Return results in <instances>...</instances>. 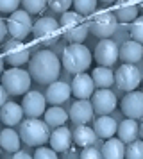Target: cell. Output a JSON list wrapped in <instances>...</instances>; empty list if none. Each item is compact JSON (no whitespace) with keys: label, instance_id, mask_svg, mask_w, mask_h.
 I'll return each instance as SVG.
<instances>
[{"label":"cell","instance_id":"7402d4cb","mask_svg":"<svg viewBox=\"0 0 143 159\" xmlns=\"http://www.w3.org/2000/svg\"><path fill=\"white\" fill-rule=\"evenodd\" d=\"M116 132H118V139H120L122 143L129 145V143H132V141H136L138 136H140V123L136 122V120L125 118L123 122L118 123Z\"/></svg>","mask_w":143,"mask_h":159},{"label":"cell","instance_id":"e0dca14e","mask_svg":"<svg viewBox=\"0 0 143 159\" xmlns=\"http://www.w3.org/2000/svg\"><path fill=\"white\" fill-rule=\"evenodd\" d=\"M70 95H72L70 84L56 80V82L48 84V89L45 93V100L48 102V104H52V106H61V104H64L70 98Z\"/></svg>","mask_w":143,"mask_h":159},{"label":"cell","instance_id":"603a6c76","mask_svg":"<svg viewBox=\"0 0 143 159\" xmlns=\"http://www.w3.org/2000/svg\"><path fill=\"white\" fill-rule=\"evenodd\" d=\"M138 13H140V9L136 6L134 2H120L118 6H116V22L118 23H123V25H129V23H132L138 18Z\"/></svg>","mask_w":143,"mask_h":159},{"label":"cell","instance_id":"8992f818","mask_svg":"<svg viewBox=\"0 0 143 159\" xmlns=\"http://www.w3.org/2000/svg\"><path fill=\"white\" fill-rule=\"evenodd\" d=\"M32 34L34 38L43 45V47H50V45L57 43V39L61 38V27L59 22L52 16H43L32 25Z\"/></svg>","mask_w":143,"mask_h":159},{"label":"cell","instance_id":"7bdbcfd3","mask_svg":"<svg viewBox=\"0 0 143 159\" xmlns=\"http://www.w3.org/2000/svg\"><path fill=\"white\" fill-rule=\"evenodd\" d=\"M141 7H143V2H141Z\"/></svg>","mask_w":143,"mask_h":159},{"label":"cell","instance_id":"277c9868","mask_svg":"<svg viewBox=\"0 0 143 159\" xmlns=\"http://www.w3.org/2000/svg\"><path fill=\"white\" fill-rule=\"evenodd\" d=\"M18 136L29 147H45V143L50 138V129L39 118H25L20 123Z\"/></svg>","mask_w":143,"mask_h":159},{"label":"cell","instance_id":"2e32d148","mask_svg":"<svg viewBox=\"0 0 143 159\" xmlns=\"http://www.w3.org/2000/svg\"><path fill=\"white\" fill-rule=\"evenodd\" d=\"M93 107L90 100H75L72 104L68 118H72V122L77 123V125H86L88 122H91L93 118Z\"/></svg>","mask_w":143,"mask_h":159},{"label":"cell","instance_id":"5b68a950","mask_svg":"<svg viewBox=\"0 0 143 159\" xmlns=\"http://www.w3.org/2000/svg\"><path fill=\"white\" fill-rule=\"evenodd\" d=\"M30 75L23 68H9L2 73V88L7 95H25L30 91Z\"/></svg>","mask_w":143,"mask_h":159},{"label":"cell","instance_id":"f1b7e54d","mask_svg":"<svg viewBox=\"0 0 143 159\" xmlns=\"http://www.w3.org/2000/svg\"><path fill=\"white\" fill-rule=\"evenodd\" d=\"M95 9H97V2L95 0H75L73 2V13H77L82 18L93 16Z\"/></svg>","mask_w":143,"mask_h":159},{"label":"cell","instance_id":"cb8c5ba5","mask_svg":"<svg viewBox=\"0 0 143 159\" xmlns=\"http://www.w3.org/2000/svg\"><path fill=\"white\" fill-rule=\"evenodd\" d=\"M102 159H125V145L118 138H109L102 145Z\"/></svg>","mask_w":143,"mask_h":159},{"label":"cell","instance_id":"8d00e7d4","mask_svg":"<svg viewBox=\"0 0 143 159\" xmlns=\"http://www.w3.org/2000/svg\"><path fill=\"white\" fill-rule=\"evenodd\" d=\"M6 36H7V25H6V22L0 18V45L6 43Z\"/></svg>","mask_w":143,"mask_h":159},{"label":"cell","instance_id":"5bb4252c","mask_svg":"<svg viewBox=\"0 0 143 159\" xmlns=\"http://www.w3.org/2000/svg\"><path fill=\"white\" fill-rule=\"evenodd\" d=\"M122 113L129 120H141L143 118V93L141 91H131L120 102Z\"/></svg>","mask_w":143,"mask_h":159},{"label":"cell","instance_id":"1f68e13d","mask_svg":"<svg viewBox=\"0 0 143 159\" xmlns=\"http://www.w3.org/2000/svg\"><path fill=\"white\" fill-rule=\"evenodd\" d=\"M129 30H131V38H132V41L143 45V16H138L134 22L131 23Z\"/></svg>","mask_w":143,"mask_h":159},{"label":"cell","instance_id":"44dd1931","mask_svg":"<svg viewBox=\"0 0 143 159\" xmlns=\"http://www.w3.org/2000/svg\"><path fill=\"white\" fill-rule=\"evenodd\" d=\"M93 132L97 138H102V139H109V138L114 136V132L118 129V122L111 118V116H99L95 123H93Z\"/></svg>","mask_w":143,"mask_h":159},{"label":"cell","instance_id":"f546056e","mask_svg":"<svg viewBox=\"0 0 143 159\" xmlns=\"http://www.w3.org/2000/svg\"><path fill=\"white\" fill-rule=\"evenodd\" d=\"M21 7L30 16V15H41L48 6H47V0H23L21 2Z\"/></svg>","mask_w":143,"mask_h":159},{"label":"cell","instance_id":"836d02e7","mask_svg":"<svg viewBox=\"0 0 143 159\" xmlns=\"http://www.w3.org/2000/svg\"><path fill=\"white\" fill-rule=\"evenodd\" d=\"M18 0H0V15H13L14 11H18Z\"/></svg>","mask_w":143,"mask_h":159},{"label":"cell","instance_id":"52a82bcc","mask_svg":"<svg viewBox=\"0 0 143 159\" xmlns=\"http://www.w3.org/2000/svg\"><path fill=\"white\" fill-rule=\"evenodd\" d=\"M88 23H90V32L95 34L97 38H102V39H109V36H113L118 29V22H116L114 13L107 11V9L95 13Z\"/></svg>","mask_w":143,"mask_h":159},{"label":"cell","instance_id":"ac0fdd59","mask_svg":"<svg viewBox=\"0 0 143 159\" xmlns=\"http://www.w3.org/2000/svg\"><path fill=\"white\" fill-rule=\"evenodd\" d=\"M50 148L54 152H68L72 147V130L68 127H57L50 132Z\"/></svg>","mask_w":143,"mask_h":159},{"label":"cell","instance_id":"7c38bea8","mask_svg":"<svg viewBox=\"0 0 143 159\" xmlns=\"http://www.w3.org/2000/svg\"><path fill=\"white\" fill-rule=\"evenodd\" d=\"M91 56L99 63V66L109 68L118 61V45L114 43L113 39H100Z\"/></svg>","mask_w":143,"mask_h":159},{"label":"cell","instance_id":"d6a6232c","mask_svg":"<svg viewBox=\"0 0 143 159\" xmlns=\"http://www.w3.org/2000/svg\"><path fill=\"white\" fill-rule=\"evenodd\" d=\"M47 6H48L54 13H57V15L63 16L64 13H68L72 2H70V0H50V2H47Z\"/></svg>","mask_w":143,"mask_h":159},{"label":"cell","instance_id":"ba28073f","mask_svg":"<svg viewBox=\"0 0 143 159\" xmlns=\"http://www.w3.org/2000/svg\"><path fill=\"white\" fill-rule=\"evenodd\" d=\"M0 54L4 57V63H7L13 68H18V66L25 65V63L30 61V50H29V47L23 41H16V39L6 41Z\"/></svg>","mask_w":143,"mask_h":159},{"label":"cell","instance_id":"f35d334b","mask_svg":"<svg viewBox=\"0 0 143 159\" xmlns=\"http://www.w3.org/2000/svg\"><path fill=\"white\" fill-rule=\"evenodd\" d=\"M7 97H9V95L6 93V89L2 88V84H0V107H2V106L7 102Z\"/></svg>","mask_w":143,"mask_h":159},{"label":"cell","instance_id":"ffe728a7","mask_svg":"<svg viewBox=\"0 0 143 159\" xmlns=\"http://www.w3.org/2000/svg\"><path fill=\"white\" fill-rule=\"evenodd\" d=\"M141 57H143V45L136 43L132 39H129L122 47H118V59H122L125 65H134Z\"/></svg>","mask_w":143,"mask_h":159},{"label":"cell","instance_id":"60d3db41","mask_svg":"<svg viewBox=\"0 0 143 159\" xmlns=\"http://www.w3.org/2000/svg\"><path fill=\"white\" fill-rule=\"evenodd\" d=\"M140 136L143 138V118H141V122H140Z\"/></svg>","mask_w":143,"mask_h":159},{"label":"cell","instance_id":"9c48e42d","mask_svg":"<svg viewBox=\"0 0 143 159\" xmlns=\"http://www.w3.org/2000/svg\"><path fill=\"white\" fill-rule=\"evenodd\" d=\"M6 25H7V34H11L13 39L23 41L32 32L34 22L30 20V16L23 9H18V11H14L13 15H9V20L6 22Z\"/></svg>","mask_w":143,"mask_h":159},{"label":"cell","instance_id":"9a60e30c","mask_svg":"<svg viewBox=\"0 0 143 159\" xmlns=\"http://www.w3.org/2000/svg\"><path fill=\"white\" fill-rule=\"evenodd\" d=\"M70 91L77 100H90V97L95 93V84L91 80V75L88 73H77L72 80Z\"/></svg>","mask_w":143,"mask_h":159},{"label":"cell","instance_id":"7a4b0ae2","mask_svg":"<svg viewBox=\"0 0 143 159\" xmlns=\"http://www.w3.org/2000/svg\"><path fill=\"white\" fill-rule=\"evenodd\" d=\"M59 27H61V36H64V39L70 45H84L86 38L90 34L88 20L73 11H68L61 16Z\"/></svg>","mask_w":143,"mask_h":159},{"label":"cell","instance_id":"484cf974","mask_svg":"<svg viewBox=\"0 0 143 159\" xmlns=\"http://www.w3.org/2000/svg\"><path fill=\"white\" fill-rule=\"evenodd\" d=\"M91 80L97 89H109L111 84H114V73L111 68H104V66H97L91 73Z\"/></svg>","mask_w":143,"mask_h":159},{"label":"cell","instance_id":"d590c367","mask_svg":"<svg viewBox=\"0 0 143 159\" xmlns=\"http://www.w3.org/2000/svg\"><path fill=\"white\" fill-rule=\"evenodd\" d=\"M79 159H102V156H100L99 148H95V147H86V148L81 150Z\"/></svg>","mask_w":143,"mask_h":159},{"label":"cell","instance_id":"74e56055","mask_svg":"<svg viewBox=\"0 0 143 159\" xmlns=\"http://www.w3.org/2000/svg\"><path fill=\"white\" fill-rule=\"evenodd\" d=\"M13 159H32V156H30L29 152L18 150V152H14V154H13Z\"/></svg>","mask_w":143,"mask_h":159},{"label":"cell","instance_id":"4fadbf2b","mask_svg":"<svg viewBox=\"0 0 143 159\" xmlns=\"http://www.w3.org/2000/svg\"><path fill=\"white\" fill-rule=\"evenodd\" d=\"M21 111L27 118H39L47 111V100L45 95L39 91H27L21 100Z\"/></svg>","mask_w":143,"mask_h":159},{"label":"cell","instance_id":"4316f807","mask_svg":"<svg viewBox=\"0 0 143 159\" xmlns=\"http://www.w3.org/2000/svg\"><path fill=\"white\" fill-rule=\"evenodd\" d=\"M21 139L18 136V132L11 127H6V129L0 132V148H4L6 152H18L20 150Z\"/></svg>","mask_w":143,"mask_h":159},{"label":"cell","instance_id":"ab89813d","mask_svg":"<svg viewBox=\"0 0 143 159\" xmlns=\"http://www.w3.org/2000/svg\"><path fill=\"white\" fill-rule=\"evenodd\" d=\"M4 57H2V54H0V77H2V73H4Z\"/></svg>","mask_w":143,"mask_h":159},{"label":"cell","instance_id":"b9f144b4","mask_svg":"<svg viewBox=\"0 0 143 159\" xmlns=\"http://www.w3.org/2000/svg\"><path fill=\"white\" fill-rule=\"evenodd\" d=\"M140 73H141V80H143V70H140Z\"/></svg>","mask_w":143,"mask_h":159},{"label":"cell","instance_id":"6da1fadb","mask_svg":"<svg viewBox=\"0 0 143 159\" xmlns=\"http://www.w3.org/2000/svg\"><path fill=\"white\" fill-rule=\"evenodd\" d=\"M61 73V59L50 50H39L29 61V75L39 84L56 82Z\"/></svg>","mask_w":143,"mask_h":159},{"label":"cell","instance_id":"30bf717a","mask_svg":"<svg viewBox=\"0 0 143 159\" xmlns=\"http://www.w3.org/2000/svg\"><path fill=\"white\" fill-rule=\"evenodd\" d=\"M114 84L118 86L122 91H136V88L141 84V73L140 68H136L132 65H123L114 72Z\"/></svg>","mask_w":143,"mask_h":159},{"label":"cell","instance_id":"83f0119b","mask_svg":"<svg viewBox=\"0 0 143 159\" xmlns=\"http://www.w3.org/2000/svg\"><path fill=\"white\" fill-rule=\"evenodd\" d=\"M45 123L50 127H54V129H57V127H63L64 123H66V120H68V113L64 111V109H61L59 106H52V107H48L45 113Z\"/></svg>","mask_w":143,"mask_h":159},{"label":"cell","instance_id":"3957f363","mask_svg":"<svg viewBox=\"0 0 143 159\" xmlns=\"http://www.w3.org/2000/svg\"><path fill=\"white\" fill-rule=\"evenodd\" d=\"M93 56L91 50L86 45H68L63 50L61 57V66L70 73H86V70L91 66Z\"/></svg>","mask_w":143,"mask_h":159},{"label":"cell","instance_id":"d6986e66","mask_svg":"<svg viewBox=\"0 0 143 159\" xmlns=\"http://www.w3.org/2000/svg\"><path fill=\"white\" fill-rule=\"evenodd\" d=\"M21 120H23V111H21L20 104H16V102H6L0 107V122L6 123L7 127L13 129L14 125L21 123Z\"/></svg>","mask_w":143,"mask_h":159},{"label":"cell","instance_id":"8fae6325","mask_svg":"<svg viewBox=\"0 0 143 159\" xmlns=\"http://www.w3.org/2000/svg\"><path fill=\"white\" fill-rule=\"evenodd\" d=\"M91 107L93 113H97L99 116H109L116 107V95L111 91V89H97L95 93L91 95Z\"/></svg>","mask_w":143,"mask_h":159},{"label":"cell","instance_id":"d4e9b609","mask_svg":"<svg viewBox=\"0 0 143 159\" xmlns=\"http://www.w3.org/2000/svg\"><path fill=\"white\" fill-rule=\"evenodd\" d=\"M72 139H73V143L77 145V147H93V143L99 139V138L95 136V132H93L91 127H88V125H77L73 132H72Z\"/></svg>","mask_w":143,"mask_h":159},{"label":"cell","instance_id":"4dcf8cb0","mask_svg":"<svg viewBox=\"0 0 143 159\" xmlns=\"http://www.w3.org/2000/svg\"><path fill=\"white\" fill-rule=\"evenodd\" d=\"M125 159H143V139H136L125 147Z\"/></svg>","mask_w":143,"mask_h":159},{"label":"cell","instance_id":"e575fe53","mask_svg":"<svg viewBox=\"0 0 143 159\" xmlns=\"http://www.w3.org/2000/svg\"><path fill=\"white\" fill-rule=\"evenodd\" d=\"M32 159H59V157H57V152H54L50 147H38Z\"/></svg>","mask_w":143,"mask_h":159}]
</instances>
